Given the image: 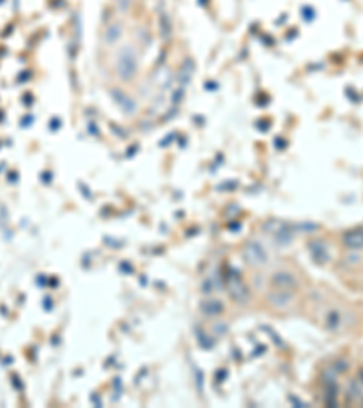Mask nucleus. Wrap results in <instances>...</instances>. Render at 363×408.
I'll return each mask as SVG.
<instances>
[{
  "instance_id": "obj_1",
  "label": "nucleus",
  "mask_w": 363,
  "mask_h": 408,
  "mask_svg": "<svg viewBox=\"0 0 363 408\" xmlns=\"http://www.w3.org/2000/svg\"><path fill=\"white\" fill-rule=\"evenodd\" d=\"M344 241H345L347 247H351V249H362V247H363V229L347 232V234H345Z\"/></svg>"
}]
</instances>
